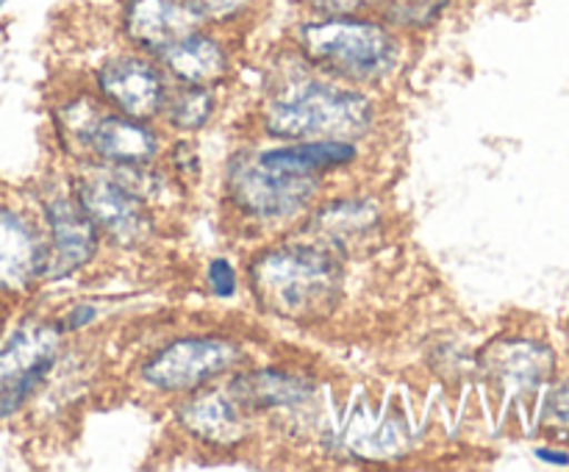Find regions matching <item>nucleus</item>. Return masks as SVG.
Here are the masks:
<instances>
[{
  "label": "nucleus",
  "mask_w": 569,
  "mask_h": 472,
  "mask_svg": "<svg viewBox=\"0 0 569 472\" xmlns=\"http://www.w3.org/2000/svg\"><path fill=\"white\" fill-rule=\"evenodd\" d=\"M295 48L320 76L350 87L383 83L398 72L403 39L381 17H311L295 28Z\"/></svg>",
  "instance_id": "f257e3e1"
},
{
  "label": "nucleus",
  "mask_w": 569,
  "mask_h": 472,
  "mask_svg": "<svg viewBox=\"0 0 569 472\" xmlns=\"http://www.w3.org/2000/svg\"><path fill=\"white\" fill-rule=\"evenodd\" d=\"M342 255L322 239L283 242L250 261V287L267 311L311 320L342 294Z\"/></svg>",
  "instance_id": "f03ea898"
},
{
  "label": "nucleus",
  "mask_w": 569,
  "mask_h": 472,
  "mask_svg": "<svg viewBox=\"0 0 569 472\" xmlns=\"http://www.w3.org/2000/svg\"><path fill=\"white\" fill-rule=\"evenodd\" d=\"M264 131L272 139H356L367 137L376 122L370 94L333 78H298L267 103Z\"/></svg>",
  "instance_id": "7ed1b4c3"
},
{
  "label": "nucleus",
  "mask_w": 569,
  "mask_h": 472,
  "mask_svg": "<svg viewBox=\"0 0 569 472\" xmlns=\"http://www.w3.org/2000/svg\"><path fill=\"white\" fill-rule=\"evenodd\" d=\"M56 128L67 150H83L98 164L139 167L150 164L161 153V139L144 120L120 114L103 100L78 98L61 103Z\"/></svg>",
  "instance_id": "20e7f679"
},
{
  "label": "nucleus",
  "mask_w": 569,
  "mask_h": 472,
  "mask_svg": "<svg viewBox=\"0 0 569 472\" xmlns=\"http://www.w3.org/2000/svg\"><path fill=\"white\" fill-rule=\"evenodd\" d=\"M142 167H114L100 164L89 167L76 183L72 194L87 211L89 220L109 242L133 248V244L148 242L153 233V217H150L148 198L139 187V172Z\"/></svg>",
  "instance_id": "39448f33"
},
{
  "label": "nucleus",
  "mask_w": 569,
  "mask_h": 472,
  "mask_svg": "<svg viewBox=\"0 0 569 472\" xmlns=\"http://www.w3.org/2000/svg\"><path fill=\"white\" fill-rule=\"evenodd\" d=\"M322 189V175L278 170L244 153L228 167V198L239 214L256 222H287L303 217Z\"/></svg>",
  "instance_id": "423d86ee"
},
{
  "label": "nucleus",
  "mask_w": 569,
  "mask_h": 472,
  "mask_svg": "<svg viewBox=\"0 0 569 472\" xmlns=\"http://www.w3.org/2000/svg\"><path fill=\"white\" fill-rule=\"evenodd\" d=\"M242 361V344L217 333L181 337L153 350L139 366L144 386L161 394H194Z\"/></svg>",
  "instance_id": "0eeeda50"
},
{
  "label": "nucleus",
  "mask_w": 569,
  "mask_h": 472,
  "mask_svg": "<svg viewBox=\"0 0 569 472\" xmlns=\"http://www.w3.org/2000/svg\"><path fill=\"white\" fill-rule=\"evenodd\" d=\"M64 331L59 322L22 320L0 342V422L14 420L53 372Z\"/></svg>",
  "instance_id": "6e6552de"
},
{
  "label": "nucleus",
  "mask_w": 569,
  "mask_h": 472,
  "mask_svg": "<svg viewBox=\"0 0 569 472\" xmlns=\"http://www.w3.org/2000/svg\"><path fill=\"white\" fill-rule=\"evenodd\" d=\"M94 89L109 109L144 122L164 114L170 100V78L144 53L109 56L94 72Z\"/></svg>",
  "instance_id": "1a4fd4ad"
},
{
  "label": "nucleus",
  "mask_w": 569,
  "mask_h": 472,
  "mask_svg": "<svg viewBox=\"0 0 569 472\" xmlns=\"http://www.w3.org/2000/svg\"><path fill=\"white\" fill-rule=\"evenodd\" d=\"M48 275V237L31 211L0 203V298H26Z\"/></svg>",
  "instance_id": "9d476101"
},
{
  "label": "nucleus",
  "mask_w": 569,
  "mask_h": 472,
  "mask_svg": "<svg viewBox=\"0 0 569 472\" xmlns=\"http://www.w3.org/2000/svg\"><path fill=\"white\" fill-rule=\"evenodd\" d=\"M48 237V275L44 281H64L81 272L98 255L100 231L72 192H56L42 200L39 214Z\"/></svg>",
  "instance_id": "9b49d317"
},
{
  "label": "nucleus",
  "mask_w": 569,
  "mask_h": 472,
  "mask_svg": "<svg viewBox=\"0 0 569 472\" xmlns=\"http://www.w3.org/2000/svg\"><path fill=\"white\" fill-rule=\"evenodd\" d=\"M206 28L192 0H126L122 33L144 56H156L183 33Z\"/></svg>",
  "instance_id": "f8f14e48"
},
{
  "label": "nucleus",
  "mask_w": 569,
  "mask_h": 472,
  "mask_svg": "<svg viewBox=\"0 0 569 472\" xmlns=\"http://www.w3.org/2000/svg\"><path fill=\"white\" fill-rule=\"evenodd\" d=\"M153 59L178 87H214V83L226 81L228 70H231V56H228L222 39L211 37L206 28L183 33Z\"/></svg>",
  "instance_id": "ddd939ff"
},
{
  "label": "nucleus",
  "mask_w": 569,
  "mask_h": 472,
  "mask_svg": "<svg viewBox=\"0 0 569 472\" xmlns=\"http://www.w3.org/2000/svg\"><path fill=\"white\" fill-rule=\"evenodd\" d=\"M181 422L189 433L211 444H237L248 431V411L228 394L203 392L183 403Z\"/></svg>",
  "instance_id": "4468645a"
},
{
  "label": "nucleus",
  "mask_w": 569,
  "mask_h": 472,
  "mask_svg": "<svg viewBox=\"0 0 569 472\" xmlns=\"http://www.w3.org/2000/svg\"><path fill=\"white\" fill-rule=\"evenodd\" d=\"M256 159L278 170L298 172V175H326V172L353 164L359 159V148L348 139H300V142L259 150Z\"/></svg>",
  "instance_id": "2eb2a0df"
},
{
  "label": "nucleus",
  "mask_w": 569,
  "mask_h": 472,
  "mask_svg": "<svg viewBox=\"0 0 569 472\" xmlns=\"http://www.w3.org/2000/svg\"><path fill=\"white\" fill-rule=\"evenodd\" d=\"M228 394H231L250 416L272 409H292V405L303 403V400L309 398L311 386L306 383V378L289 375V372L256 370L233 375Z\"/></svg>",
  "instance_id": "dca6fc26"
},
{
  "label": "nucleus",
  "mask_w": 569,
  "mask_h": 472,
  "mask_svg": "<svg viewBox=\"0 0 569 472\" xmlns=\"http://www.w3.org/2000/svg\"><path fill=\"white\" fill-rule=\"evenodd\" d=\"M217 98L211 87H178V92H170L164 117L170 128L183 133L200 131L206 122L214 117Z\"/></svg>",
  "instance_id": "f3484780"
},
{
  "label": "nucleus",
  "mask_w": 569,
  "mask_h": 472,
  "mask_svg": "<svg viewBox=\"0 0 569 472\" xmlns=\"http://www.w3.org/2000/svg\"><path fill=\"white\" fill-rule=\"evenodd\" d=\"M448 6L450 0H381L378 11L395 31H417L433 26Z\"/></svg>",
  "instance_id": "a211bd4d"
},
{
  "label": "nucleus",
  "mask_w": 569,
  "mask_h": 472,
  "mask_svg": "<svg viewBox=\"0 0 569 472\" xmlns=\"http://www.w3.org/2000/svg\"><path fill=\"white\" fill-rule=\"evenodd\" d=\"M203 26H228L250 11L253 0H192Z\"/></svg>",
  "instance_id": "6ab92c4d"
},
{
  "label": "nucleus",
  "mask_w": 569,
  "mask_h": 472,
  "mask_svg": "<svg viewBox=\"0 0 569 472\" xmlns=\"http://www.w3.org/2000/svg\"><path fill=\"white\" fill-rule=\"evenodd\" d=\"M206 281H209V289L214 298L231 300L239 287L237 267H233L228 259H222V255H217V259H211L209 267H206Z\"/></svg>",
  "instance_id": "aec40b11"
},
{
  "label": "nucleus",
  "mask_w": 569,
  "mask_h": 472,
  "mask_svg": "<svg viewBox=\"0 0 569 472\" xmlns=\"http://www.w3.org/2000/svg\"><path fill=\"white\" fill-rule=\"evenodd\" d=\"M317 17H333V14H367V11L378 9L381 0H303Z\"/></svg>",
  "instance_id": "412c9836"
},
{
  "label": "nucleus",
  "mask_w": 569,
  "mask_h": 472,
  "mask_svg": "<svg viewBox=\"0 0 569 472\" xmlns=\"http://www.w3.org/2000/svg\"><path fill=\"white\" fill-rule=\"evenodd\" d=\"M98 305L94 303H76V305H70V309H67V314L61 317L59 320V328L64 333H72V331H83V328H89L92 325L94 320H98Z\"/></svg>",
  "instance_id": "4be33fe9"
},
{
  "label": "nucleus",
  "mask_w": 569,
  "mask_h": 472,
  "mask_svg": "<svg viewBox=\"0 0 569 472\" xmlns=\"http://www.w3.org/2000/svg\"><path fill=\"white\" fill-rule=\"evenodd\" d=\"M537 455H539V459H542V461H548V464H561V466L569 464V455H567V453H559V450L539 448Z\"/></svg>",
  "instance_id": "5701e85b"
},
{
  "label": "nucleus",
  "mask_w": 569,
  "mask_h": 472,
  "mask_svg": "<svg viewBox=\"0 0 569 472\" xmlns=\"http://www.w3.org/2000/svg\"><path fill=\"white\" fill-rule=\"evenodd\" d=\"M6 3H9V0H0V11H3V9H6Z\"/></svg>",
  "instance_id": "b1692460"
}]
</instances>
